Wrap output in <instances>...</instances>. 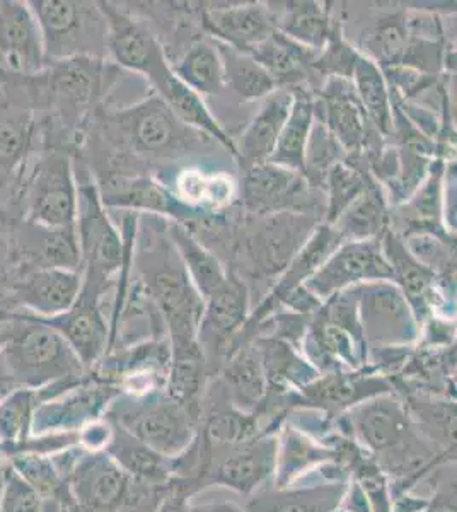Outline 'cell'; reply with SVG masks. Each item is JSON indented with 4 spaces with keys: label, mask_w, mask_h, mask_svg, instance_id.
Listing matches in <instances>:
<instances>
[{
    "label": "cell",
    "mask_w": 457,
    "mask_h": 512,
    "mask_svg": "<svg viewBox=\"0 0 457 512\" xmlns=\"http://www.w3.org/2000/svg\"><path fill=\"white\" fill-rule=\"evenodd\" d=\"M277 6L268 4L277 31L314 52H321L338 28L330 9L319 2H278Z\"/></svg>",
    "instance_id": "cell-39"
},
{
    "label": "cell",
    "mask_w": 457,
    "mask_h": 512,
    "mask_svg": "<svg viewBox=\"0 0 457 512\" xmlns=\"http://www.w3.org/2000/svg\"><path fill=\"white\" fill-rule=\"evenodd\" d=\"M342 243V236L338 234L335 227L326 224V222H321L314 229L311 238L307 239L306 245L302 246L299 253L294 256V260L287 265L282 275L275 280V284L270 287L267 296L263 297L260 304L251 311V316H249L248 323L244 326L239 340H244V342L255 340L256 328H258L261 321L278 311L292 292L301 289Z\"/></svg>",
    "instance_id": "cell-24"
},
{
    "label": "cell",
    "mask_w": 457,
    "mask_h": 512,
    "mask_svg": "<svg viewBox=\"0 0 457 512\" xmlns=\"http://www.w3.org/2000/svg\"><path fill=\"white\" fill-rule=\"evenodd\" d=\"M382 251L393 270L394 284L400 287L417 316L420 328L442 313L446 316L447 301L440 280L432 268L420 262L406 246L405 239L389 227L381 236Z\"/></svg>",
    "instance_id": "cell-25"
},
{
    "label": "cell",
    "mask_w": 457,
    "mask_h": 512,
    "mask_svg": "<svg viewBox=\"0 0 457 512\" xmlns=\"http://www.w3.org/2000/svg\"><path fill=\"white\" fill-rule=\"evenodd\" d=\"M101 200L110 212L159 217L186 226L202 214H195L176 200L168 185L157 176L144 173H110L93 176Z\"/></svg>",
    "instance_id": "cell-20"
},
{
    "label": "cell",
    "mask_w": 457,
    "mask_h": 512,
    "mask_svg": "<svg viewBox=\"0 0 457 512\" xmlns=\"http://www.w3.org/2000/svg\"><path fill=\"white\" fill-rule=\"evenodd\" d=\"M347 159V154L340 142L331 134L321 120L316 118L311 137L307 142L306 158H304V176L307 183L316 190L324 192V181L333 166Z\"/></svg>",
    "instance_id": "cell-50"
},
{
    "label": "cell",
    "mask_w": 457,
    "mask_h": 512,
    "mask_svg": "<svg viewBox=\"0 0 457 512\" xmlns=\"http://www.w3.org/2000/svg\"><path fill=\"white\" fill-rule=\"evenodd\" d=\"M195 495L185 487L183 483L174 480L168 494L162 497L161 504L157 506L156 512H191V499Z\"/></svg>",
    "instance_id": "cell-56"
},
{
    "label": "cell",
    "mask_w": 457,
    "mask_h": 512,
    "mask_svg": "<svg viewBox=\"0 0 457 512\" xmlns=\"http://www.w3.org/2000/svg\"><path fill=\"white\" fill-rule=\"evenodd\" d=\"M171 69L188 88L203 98H215L226 89V74L219 48L207 36L193 41L178 59L171 62Z\"/></svg>",
    "instance_id": "cell-43"
},
{
    "label": "cell",
    "mask_w": 457,
    "mask_h": 512,
    "mask_svg": "<svg viewBox=\"0 0 457 512\" xmlns=\"http://www.w3.org/2000/svg\"><path fill=\"white\" fill-rule=\"evenodd\" d=\"M214 144L181 122L151 89L128 105L101 108L76 158L93 176L144 173L161 178L174 164L203 154Z\"/></svg>",
    "instance_id": "cell-1"
},
{
    "label": "cell",
    "mask_w": 457,
    "mask_h": 512,
    "mask_svg": "<svg viewBox=\"0 0 457 512\" xmlns=\"http://www.w3.org/2000/svg\"><path fill=\"white\" fill-rule=\"evenodd\" d=\"M82 381L52 384V386L38 388V390L18 388V390L9 391L7 395L2 396L0 398V453L24 443L31 437L33 417L41 403L76 388Z\"/></svg>",
    "instance_id": "cell-36"
},
{
    "label": "cell",
    "mask_w": 457,
    "mask_h": 512,
    "mask_svg": "<svg viewBox=\"0 0 457 512\" xmlns=\"http://www.w3.org/2000/svg\"><path fill=\"white\" fill-rule=\"evenodd\" d=\"M318 53L275 31L249 55L265 67L278 89H290L309 81Z\"/></svg>",
    "instance_id": "cell-40"
},
{
    "label": "cell",
    "mask_w": 457,
    "mask_h": 512,
    "mask_svg": "<svg viewBox=\"0 0 457 512\" xmlns=\"http://www.w3.org/2000/svg\"><path fill=\"white\" fill-rule=\"evenodd\" d=\"M41 147L40 118L18 77L0 86V205L16 216L24 178Z\"/></svg>",
    "instance_id": "cell-10"
},
{
    "label": "cell",
    "mask_w": 457,
    "mask_h": 512,
    "mask_svg": "<svg viewBox=\"0 0 457 512\" xmlns=\"http://www.w3.org/2000/svg\"><path fill=\"white\" fill-rule=\"evenodd\" d=\"M16 217L19 216H16L12 210L0 205V284H4L11 277L12 227Z\"/></svg>",
    "instance_id": "cell-54"
},
{
    "label": "cell",
    "mask_w": 457,
    "mask_h": 512,
    "mask_svg": "<svg viewBox=\"0 0 457 512\" xmlns=\"http://www.w3.org/2000/svg\"><path fill=\"white\" fill-rule=\"evenodd\" d=\"M251 311L248 284L236 272L229 270L226 284L205 299L202 321L198 326V344L212 379L231 357Z\"/></svg>",
    "instance_id": "cell-16"
},
{
    "label": "cell",
    "mask_w": 457,
    "mask_h": 512,
    "mask_svg": "<svg viewBox=\"0 0 457 512\" xmlns=\"http://www.w3.org/2000/svg\"><path fill=\"white\" fill-rule=\"evenodd\" d=\"M447 94H449V101H451V105H454L457 108V65L456 74L452 76L451 86L447 89Z\"/></svg>",
    "instance_id": "cell-60"
},
{
    "label": "cell",
    "mask_w": 457,
    "mask_h": 512,
    "mask_svg": "<svg viewBox=\"0 0 457 512\" xmlns=\"http://www.w3.org/2000/svg\"><path fill=\"white\" fill-rule=\"evenodd\" d=\"M377 280L394 282L393 270L382 251L381 238L343 241L304 287L324 303L338 292Z\"/></svg>",
    "instance_id": "cell-21"
},
{
    "label": "cell",
    "mask_w": 457,
    "mask_h": 512,
    "mask_svg": "<svg viewBox=\"0 0 457 512\" xmlns=\"http://www.w3.org/2000/svg\"><path fill=\"white\" fill-rule=\"evenodd\" d=\"M374 176L365 166L364 159H345L331 169L324 181L326 216L324 222H333L342 216L343 210L352 204L365 188L371 185Z\"/></svg>",
    "instance_id": "cell-49"
},
{
    "label": "cell",
    "mask_w": 457,
    "mask_h": 512,
    "mask_svg": "<svg viewBox=\"0 0 457 512\" xmlns=\"http://www.w3.org/2000/svg\"><path fill=\"white\" fill-rule=\"evenodd\" d=\"M331 226L343 241L379 239L391 227V212L384 188L372 180L371 185L343 210Z\"/></svg>",
    "instance_id": "cell-42"
},
{
    "label": "cell",
    "mask_w": 457,
    "mask_h": 512,
    "mask_svg": "<svg viewBox=\"0 0 457 512\" xmlns=\"http://www.w3.org/2000/svg\"><path fill=\"white\" fill-rule=\"evenodd\" d=\"M47 65L40 28L29 2L0 0V69L11 77H29Z\"/></svg>",
    "instance_id": "cell-28"
},
{
    "label": "cell",
    "mask_w": 457,
    "mask_h": 512,
    "mask_svg": "<svg viewBox=\"0 0 457 512\" xmlns=\"http://www.w3.org/2000/svg\"><path fill=\"white\" fill-rule=\"evenodd\" d=\"M111 424V437L106 453L120 465L123 472L137 482L168 487L174 482L173 460L162 456L137 437L128 434L120 425Z\"/></svg>",
    "instance_id": "cell-38"
},
{
    "label": "cell",
    "mask_w": 457,
    "mask_h": 512,
    "mask_svg": "<svg viewBox=\"0 0 457 512\" xmlns=\"http://www.w3.org/2000/svg\"><path fill=\"white\" fill-rule=\"evenodd\" d=\"M200 24L210 40L244 53L253 52L277 31L270 7L261 2H202Z\"/></svg>",
    "instance_id": "cell-27"
},
{
    "label": "cell",
    "mask_w": 457,
    "mask_h": 512,
    "mask_svg": "<svg viewBox=\"0 0 457 512\" xmlns=\"http://www.w3.org/2000/svg\"><path fill=\"white\" fill-rule=\"evenodd\" d=\"M442 221H444L447 233H451L457 238V169L454 166L446 168Z\"/></svg>",
    "instance_id": "cell-55"
},
{
    "label": "cell",
    "mask_w": 457,
    "mask_h": 512,
    "mask_svg": "<svg viewBox=\"0 0 457 512\" xmlns=\"http://www.w3.org/2000/svg\"><path fill=\"white\" fill-rule=\"evenodd\" d=\"M11 260V277L53 268L82 272L76 229H53L16 217L12 227Z\"/></svg>",
    "instance_id": "cell-23"
},
{
    "label": "cell",
    "mask_w": 457,
    "mask_h": 512,
    "mask_svg": "<svg viewBox=\"0 0 457 512\" xmlns=\"http://www.w3.org/2000/svg\"><path fill=\"white\" fill-rule=\"evenodd\" d=\"M159 180L168 185L183 207L202 216L224 214L238 198V183L224 171L188 164L162 175Z\"/></svg>",
    "instance_id": "cell-29"
},
{
    "label": "cell",
    "mask_w": 457,
    "mask_h": 512,
    "mask_svg": "<svg viewBox=\"0 0 457 512\" xmlns=\"http://www.w3.org/2000/svg\"><path fill=\"white\" fill-rule=\"evenodd\" d=\"M166 458H176L197 436L200 420L166 391L116 396L105 415Z\"/></svg>",
    "instance_id": "cell-9"
},
{
    "label": "cell",
    "mask_w": 457,
    "mask_h": 512,
    "mask_svg": "<svg viewBox=\"0 0 457 512\" xmlns=\"http://www.w3.org/2000/svg\"><path fill=\"white\" fill-rule=\"evenodd\" d=\"M333 512H352L350 509H347V507L340 506L338 509H335Z\"/></svg>",
    "instance_id": "cell-63"
},
{
    "label": "cell",
    "mask_w": 457,
    "mask_h": 512,
    "mask_svg": "<svg viewBox=\"0 0 457 512\" xmlns=\"http://www.w3.org/2000/svg\"><path fill=\"white\" fill-rule=\"evenodd\" d=\"M301 350L319 374L357 371L369 366V347L360 325L353 287L331 296L311 316Z\"/></svg>",
    "instance_id": "cell-6"
},
{
    "label": "cell",
    "mask_w": 457,
    "mask_h": 512,
    "mask_svg": "<svg viewBox=\"0 0 457 512\" xmlns=\"http://www.w3.org/2000/svg\"><path fill=\"white\" fill-rule=\"evenodd\" d=\"M87 374L74 349L52 326L28 313L11 316L0 355V384L7 391L82 381Z\"/></svg>",
    "instance_id": "cell-4"
},
{
    "label": "cell",
    "mask_w": 457,
    "mask_h": 512,
    "mask_svg": "<svg viewBox=\"0 0 457 512\" xmlns=\"http://www.w3.org/2000/svg\"><path fill=\"white\" fill-rule=\"evenodd\" d=\"M134 275L147 299L161 315L169 344H197L205 301L169 236L166 219L140 216L135 238Z\"/></svg>",
    "instance_id": "cell-3"
},
{
    "label": "cell",
    "mask_w": 457,
    "mask_h": 512,
    "mask_svg": "<svg viewBox=\"0 0 457 512\" xmlns=\"http://www.w3.org/2000/svg\"><path fill=\"white\" fill-rule=\"evenodd\" d=\"M4 458L40 495L43 506L77 507L69 483L55 465L52 454L14 453Z\"/></svg>",
    "instance_id": "cell-46"
},
{
    "label": "cell",
    "mask_w": 457,
    "mask_h": 512,
    "mask_svg": "<svg viewBox=\"0 0 457 512\" xmlns=\"http://www.w3.org/2000/svg\"><path fill=\"white\" fill-rule=\"evenodd\" d=\"M81 270H36L7 279L6 292L16 313L52 318L69 311L81 294Z\"/></svg>",
    "instance_id": "cell-26"
},
{
    "label": "cell",
    "mask_w": 457,
    "mask_h": 512,
    "mask_svg": "<svg viewBox=\"0 0 457 512\" xmlns=\"http://www.w3.org/2000/svg\"><path fill=\"white\" fill-rule=\"evenodd\" d=\"M359 320L372 355L382 350L411 349L420 342L422 328L408 299L393 280H377L353 287Z\"/></svg>",
    "instance_id": "cell-14"
},
{
    "label": "cell",
    "mask_w": 457,
    "mask_h": 512,
    "mask_svg": "<svg viewBox=\"0 0 457 512\" xmlns=\"http://www.w3.org/2000/svg\"><path fill=\"white\" fill-rule=\"evenodd\" d=\"M29 7L48 64L77 57L108 59V19L101 2L29 0Z\"/></svg>",
    "instance_id": "cell-7"
},
{
    "label": "cell",
    "mask_w": 457,
    "mask_h": 512,
    "mask_svg": "<svg viewBox=\"0 0 457 512\" xmlns=\"http://www.w3.org/2000/svg\"><path fill=\"white\" fill-rule=\"evenodd\" d=\"M331 461H342L340 449L319 441L318 437L311 436L287 419L278 432L277 472L273 487L284 489L296 485Z\"/></svg>",
    "instance_id": "cell-31"
},
{
    "label": "cell",
    "mask_w": 457,
    "mask_h": 512,
    "mask_svg": "<svg viewBox=\"0 0 457 512\" xmlns=\"http://www.w3.org/2000/svg\"><path fill=\"white\" fill-rule=\"evenodd\" d=\"M0 512H45L43 501L26 480L6 460V487Z\"/></svg>",
    "instance_id": "cell-52"
},
{
    "label": "cell",
    "mask_w": 457,
    "mask_h": 512,
    "mask_svg": "<svg viewBox=\"0 0 457 512\" xmlns=\"http://www.w3.org/2000/svg\"><path fill=\"white\" fill-rule=\"evenodd\" d=\"M198 475L203 487H226L236 494L253 495L273 485L277 472L278 432H265L234 446L210 448L195 436Z\"/></svg>",
    "instance_id": "cell-11"
},
{
    "label": "cell",
    "mask_w": 457,
    "mask_h": 512,
    "mask_svg": "<svg viewBox=\"0 0 457 512\" xmlns=\"http://www.w3.org/2000/svg\"><path fill=\"white\" fill-rule=\"evenodd\" d=\"M411 33L408 12H389L372 24L362 40L365 57L382 70L405 65L410 52Z\"/></svg>",
    "instance_id": "cell-47"
},
{
    "label": "cell",
    "mask_w": 457,
    "mask_h": 512,
    "mask_svg": "<svg viewBox=\"0 0 457 512\" xmlns=\"http://www.w3.org/2000/svg\"><path fill=\"white\" fill-rule=\"evenodd\" d=\"M108 19V59L151 88L171 70L166 50L151 26L127 2H101Z\"/></svg>",
    "instance_id": "cell-15"
},
{
    "label": "cell",
    "mask_w": 457,
    "mask_h": 512,
    "mask_svg": "<svg viewBox=\"0 0 457 512\" xmlns=\"http://www.w3.org/2000/svg\"><path fill=\"white\" fill-rule=\"evenodd\" d=\"M4 487H6V458H4V454L0 453V502L4 495Z\"/></svg>",
    "instance_id": "cell-58"
},
{
    "label": "cell",
    "mask_w": 457,
    "mask_h": 512,
    "mask_svg": "<svg viewBox=\"0 0 457 512\" xmlns=\"http://www.w3.org/2000/svg\"><path fill=\"white\" fill-rule=\"evenodd\" d=\"M128 72L108 59L77 57L52 62L35 76L19 77L29 105L40 118L41 144L76 156L89 128Z\"/></svg>",
    "instance_id": "cell-2"
},
{
    "label": "cell",
    "mask_w": 457,
    "mask_h": 512,
    "mask_svg": "<svg viewBox=\"0 0 457 512\" xmlns=\"http://www.w3.org/2000/svg\"><path fill=\"white\" fill-rule=\"evenodd\" d=\"M151 89L171 108L181 122L215 140L224 151L231 154L232 159H236L234 137L220 125L205 98L188 88L185 82L174 74L173 69L154 82Z\"/></svg>",
    "instance_id": "cell-34"
},
{
    "label": "cell",
    "mask_w": 457,
    "mask_h": 512,
    "mask_svg": "<svg viewBox=\"0 0 457 512\" xmlns=\"http://www.w3.org/2000/svg\"><path fill=\"white\" fill-rule=\"evenodd\" d=\"M215 378L236 407L255 412L268 393L267 374L255 340L239 345Z\"/></svg>",
    "instance_id": "cell-35"
},
{
    "label": "cell",
    "mask_w": 457,
    "mask_h": 512,
    "mask_svg": "<svg viewBox=\"0 0 457 512\" xmlns=\"http://www.w3.org/2000/svg\"><path fill=\"white\" fill-rule=\"evenodd\" d=\"M239 202L246 216L304 214L324 222L326 197L307 183L301 171L273 163L258 164L243 171Z\"/></svg>",
    "instance_id": "cell-12"
},
{
    "label": "cell",
    "mask_w": 457,
    "mask_h": 512,
    "mask_svg": "<svg viewBox=\"0 0 457 512\" xmlns=\"http://www.w3.org/2000/svg\"><path fill=\"white\" fill-rule=\"evenodd\" d=\"M440 468L432 475L434 477L432 497L427 499V506L420 512H457V473L444 477Z\"/></svg>",
    "instance_id": "cell-53"
},
{
    "label": "cell",
    "mask_w": 457,
    "mask_h": 512,
    "mask_svg": "<svg viewBox=\"0 0 457 512\" xmlns=\"http://www.w3.org/2000/svg\"><path fill=\"white\" fill-rule=\"evenodd\" d=\"M79 188L70 152L41 147L18 198V216L53 229H76Z\"/></svg>",
    "instance_id": "cell-8"
},
{
    "label": "cell",
    "mask_w": 457,
    "mask_h": 512,
    "mask_svg": "<svg viewBox=\"0 0 457 512\" xmlns=\"http://www.w3.org/2000/svg\"><path fill=\"white\" fill-rule=\"evenodd\" d=\"M7 393H9V391H7L6 388L2 386V384H0V398H2L4 395H7Z\"/></svg>",
    "instance_id": "cell-62"
},
{
    "label": "cell",
    "mask_w": 457,
    "mask_h": 512,
    "mask_svg": "<svg viewBox=\"0 0 457 512\" xmlns=\"http://www.w3.org/2000/svg\"><path fill=\"white\" fill-rule=\"evenodd\" d=\"M171 357L168 337L149 338L108 352L91 374L125 395H149L166 391Z\"/></svg>",
    "instance_id": "cell-18"
},
{
    "label": "cell",
    "mask_w": 457,
    "mask_h": 512,
    "mask_svg": "<svg viewBox=\"0 0 457 512\" xmlns=\"http://www.w3.org/2000/svg\"><path fill=\"white\" fill-rule=\"evenodd\" d=\"M215 45L219 48L224 64L226 89H231L241 101L267 99L270 94L277 91V84L272 76L253 55L226 47L217 41Z\"/></svg>",
    "instance_id": "cell-48"
},
{
    "label": "cell",
    "mask_w": 457,
    "mask_h": 512,
    "mask_svg": "<svg viewBox=\"0 0 457 512\" xmlns=\"http://www.w3.org/2000/svg\"><path fill=\"white\" fill-rule=\"evenodd\" d=\"M168 231L203 301L209 299L229 279L226 265L220 262L219 256L202 245L185 226L168 221Z\"/></svg>",
    "instance_id": "cell-44"
},
{
    "label": "cell",
    "mask_w": 457,
    "mask_h": 512,
    "mask_svg": "<svg viewBox=\"0 0 457 512\" xmlns=\"http://www.w3.org/2000/svg\"><path fill=\"white\" fill-rule=\"evenodd\" d=\"M292 108V89H277L263 99L260 110L243 128L236 144V163L241 173L246 169L268 163L277 149L278 140L284 130Z\"/></svg>",
    "instance_id": "cell-30"
},
{
    "label": "cell",
    "mask_w": 457,
    "mask_h": 512,
    "mask_svg": "<svg viewBox=\"0 0 457 512\" xmlns=\"http://www.w3.org/2000/svg\"><path fill=\"white\" fill-rule=\"evenodd\" d=\"M290 89L292 108L278 140L277 149L268 163L301 171L304 175L307 142L316 122V93L307 84Z\"/></svg>",
    "instance_id": "cell-41"
},
{
    "label": "cell",
    "mask_w": 457,
    "mask_h": 512,
    "mask_svg": "<svg viewBox=\"0 0 457 512\" xmlns=\"http://www.w3.org/2000/svg\"><path fill=\"white\" fill-rule=\"evenodd\" d=\"M14 79H18V77H11L9 74H6L4 70L0 69V86H4L7 82L14 81Z\"/></svg>",
    "instance_id": "cell-61"
},
{
    "label": "cell",
    "mask_w": 457,
    "mask_h": 512,
    "mask_svg": "<svg viewBox=\"0 0 457 512\" xmlns=\"http://www.w3.org/2000/svg\"><path fill=\"white\" fill-rule=\"evenodd\" d=\"M115 282L116 279L82 272L81 294L69 311L52 318L36 316L67 340V344L81 359L82 366L86 367L87 373L98 366V362L110 349L108 306Z\"/></svg>",
    "instance_id": "cell-13"
},
{
    "label": "cell",
    "mask_w": 457,
    "mask_h": 512,
    "mask_svg": "<svg viewBox=\"0 0 457 512\" xmlns=\"http://www.w3.org/2000/svg\"><path fill=\"white\" fill-rule=\"evenodd\" d=\"M191 512H246V509L232 501L193 502L191 499Z\"/></svg>",
    "instance_id": "cell-57"
},
{
    "label": "cell",
    "mask_w": 457,
    "mask_h": 512,
    "mask_svg": "<svg viewBox=\"0 0 457 512\" xmlns=\"http://www.w3.org/2000/svg\"><path fill=\"white\" fill-rule=\"evenodd\" d=\"M353 88L364 106L365 115L377 132L388 139L393 134L394 103L384 70L360 53L352 76Z\"/></svg>",
    "instance_id": "cell-45"
},
{
    "label": "cell",
    "mask_w": 457,
    "mask_h": 512,
    "mask_svg": "<svg viewBox=\"0 0 457 512\" xmlns=\"http://www.w3.org/2000/svg\"><path fill=\"white\" fill-rule=\"evenodd\" d=\"M118 395H122L118 388L89 373L76 388L41 403L33 417L31 436L79 434L87 425L105 419L111 402Z\"/></svg>",
    "instance_id": "cell-22"
},
{
    "label": "cell",
    "mask_w": 457,
    "mask_h": 512,
    "mask_svg": "<svg viewBox=\"0 0 457 512\" xmlns=\"http://www.w3.org/2000/svg\"><path fill=\"white\" fill-rule=\"evenodd\" d=\"M350 480L290 485L284 489L267 487L249 495L246 512H333L342 506Z\"/></svg>",
    "instance_id": "cell-32"
},
{
    "label": "cell",
    "mask_w": 457,
    "mask_h": 512,
    "mask_svg": "<svg viewBox=\"0 0 457 512\" xmlns=\"http://www.w3.org/2000/svg\"><path fill=\"white\" fill-rule=\"evenodd\" d=\"M321 221L304 214L246 216L236 221L234 245L227 270L248 284L249 279L280 277Z\"/></svg>",
    "instance_id": "cell-5"
},
{
    "label": "cell",
    "mask_w": 457,
    "mask_h": 512,
    "mask_svg": "<svg viewBox=\"0 0 457 512\" xmlns=\"http://www.w3.org/2000/svg\"><path fill=\"white\" fill-rule=\"evenodd\" d=\"M9 320H0V355H2V350H4V345H6L7 333H9Z\"/></svg>",
    "instance_id": "cell-59"
},
{
    "label": "cell",
    "mask_w": 457,
    "mask_h": 512,
    "mask_svg": "<svg viewBox=\"0 0 457 512\" xmlns=\"http://www.w3.org/2000/svg\"><path fill=\"white\" fill-rule=\"evenodd\" d=\"M396 393L393 381L374 364L357 371L321 374L296 395L290 396V410L306 408L328 420L340 419L353 407L376 396Z\"/></svg>",
    "instance_id": "cell-19"
},
{
    "label": "cell",
    "mask_w": 457,
    "mask_h": 512,
    "mask_svg": "<svg viewBox=\"0 0 457 512\" xmlns=\"http://www.w3.org/2000/svg\"><path fill=\"white\" fill-rule=\"evenodd\" d=\"M255 345L260 350L261 361L267 374V395L287 398L296 395L307 384L319 378L318 369L307 361L301 350L284 338L273 335H258ZM290 407V405H289Z\"/></svg>",
    "instance_id": "cell-33"
},
{
    "label": "cell",
    "mask_w": 457,
    "mask_h": 512,
    "mask_svg": "<svg viewBox=\"0 0 457 512\" xmlns=\"http://www.w3.org/2000/svg\"><path fill=\"white\" fill-rule=\"evenodd\" d=\"M316 118L330 128L347 159L381 149L386 142L365 115L353 82L343 77H328L316 91Z\"/></svg>",
    "instance_id": "cell-17"
},
{
    "label": "cell",
    "mask_w": 457,
    "mask_h": 512,
    "mask_svg": "<svg viewBox=\"0 0 457 512\" xmlns=\"http://www.w3.org/2000/svg\"><path fill=\"white\" fill-rule=\"evenodd\" d=\"M401 396L418 431L439 449L447 465L457 463V398L423 393Z\"/></svg>",
    "instance_id": "cell-37"
},
{
    "label": "cell",
    "mask_w": 457,
    "mask_h": 512,
    "mask_svg": "<svg viewBox=\"0 0 457 512\" xmlns=\"http://www.w3.org/2000/svg\"><path fill=\"white\" fill-rule=\"evenodd\" d=\"M454 168H456V169H457V166H454Z\"/></svg>",
    "instance_id": "cell-64"
},
{
    "label": "cell",
    "mask_w": 457,
    "mask_h": 512,
    "mask_svg": "<svg viewBox=\"0 0 457 512\" xmlns=\"http://www.w3.org/2000/svg\"><path fill=\"white\" fill-rule=\"evenodd\" d=\"M359 57V50H355L345 40L342 28L338 24L328 45L318 53V57L314 60L313 70L323 81L328 77H343V79L352 81L353 70H355V64Z\"/></svg>",
    "instance_id": "cell-51"
}]
</instances>
